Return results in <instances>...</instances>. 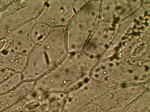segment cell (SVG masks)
<instances>
[{"mask_svg":"<svg viewBox=\"0 0 150 112\" xmlns=\"http://www.w3.org/2000/svg\"><path fill=\"white\" fill-rule=\"evenodd\" d=\"M66 29V27L53 28L45 39L35 45L28 55L26 66L22 72L24 76L28 77L38 68L52 66L65 57L68 52Z\"/></svg>","mask_w":150,"mask_h":112,"instance_id":"cell-1","label":"cell"},{"mask_svg":"<svg viewBox=\"0 0 150 112\" xmlns=\"http://www.w3.org/2000/svg\"><path fill=\"white\" fill-rule=\"evenodd\" d=\"M46 1L13 0L0 12V36L35 20Z\"/></svg>","mask_w":150,"mask_h":112,"instance_id":"cell-2","label":"cell"},{"mask_svg":"<svg viewBox=\"0 0 150 112\" xmlns=\"http://www.w3.org/2000/svg\"><path fill=\"white\" fill-rule=\"evenodd\" d=\"M85 2L76 0L46 1L35 20L52 28L66 27Z\"/></svg>","mask_w":150,"mask_h":112,"instance_id":"cell-3","label":"cell"},{"mask_svg":"<svg viewBox=\"0 0 150 112\" xmlns=\"http://www.w3.org/2000/svg\"><path fill=\"white\" fill-rule=\"evenodd\" d=\"M89 12L88 7H82L66 26L67 48L71 53L79 52L83 46L89 29Z\"/></svg>","mask_w":150,"mask_h":112,"instance_id":"cell-4","label":"cell"},{"mask_svg":"<svg viewBox=\"0 0 150 112\" xmlns=\"http://www.w3.org/2000/svg\"><path fill=\"white\" fill-rule=\"evenodd\" d=\"M35 20L28 22L8 33L11 38L9 48L15 52L28 55L35 45L32 40L30 32Z\"/></svg>","mask_w":150,"mask_h":112,"instance_id":"cell-5","label":"cell"},{"mask_svg":"<svg viewBox=\"0 0 150 112\" xmlns=\"http://www.w3.org/2000/svg\"><path fill=\"white\" fill-rule=\"evenodd\" d=\"M28 55L21 54L8 49L0 52V71L10 70L22 73L27 62Z\"/></svg>","mask_w":150,"mask_h":112,"instance_id":"cell-6","label":"cell"},{"mask_svg":"<svg viewBox=\"0 0 150 112\" xmlns=\"http://www.w3.org/2000/svg\"><path fill=\"white\" fill-rule=\"evenodd\" d=\"M30 84L28 81H23L13 90L0 94V110L9 108L19 101L27 93Z\"/></svg>","mask_w":150,"mask_h":112,"instance_id":"cell-7","label":"cell"},{"mask_svg":"<svg viewBox=\"0 0 150 112\" xmlns=\"http://www.w3.org/2000/svg\"><path fill=\"white\" fill-rule=\"evenodd\" d=\"M52 28L46 24L36 22L30 32L31 38L33 42L35 45L41 42L49 35Z\"/></svg>","mask_w":150,"mask_h":112,"instance_id":"cell-8","label":"cell"},{"mask_svg":"<svg viewBox=\"0 0 150 112\" xmlns=\"http://www.w3.org/2000/svg\"><path fill=\"white\" fill-rule=\"evenodd\" d=\"M23 81L21 73H14L0 84V94L7 93L13 90Z\"/></svg>","mask_w":150,"mask_h":112,"instance_id":"cell-9","label":"cell"},{"mask_svg":"<svg viewBox=\"0 0 150 112\" xmlns=\"http://www.w3.org/2000/svg\"><path fill=\"white\" fill-rule=\"evenodd\" d=\"M15 73L16 72L10 70L0 71V84Z\"/></svg>","mask_w":150,"mask_h":112,"instance_id":"cell-10","label":"cell"},{"mask_svg":"<svg viewBox=\"0 0 150 112\" xmlns=\"http://www.w3.org/2000/svg\"><path fill=\"white\" fill-rule=\"evenodd\" d=\"M13 0H0V12L6 8Z\"/></svg>","mask_w":150,"mask_h":112,"instance_id":"cell-11","label":"cell"}]
</instances>
